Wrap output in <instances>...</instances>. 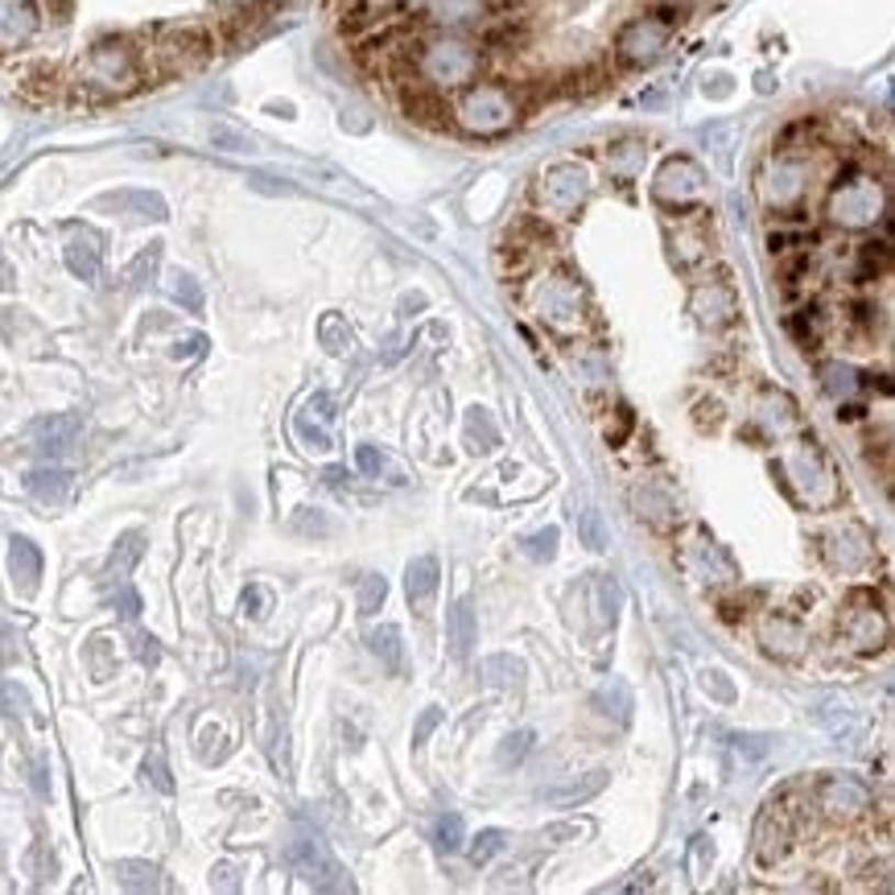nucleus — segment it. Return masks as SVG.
<instances>
[{"mask_svg": "<svg viewBox=\"0 0 895 895\" xmlns=\"http://www.w3.org/2000/svg\"><path fill=\"white\" fill-rule=\"evenodd\" d=\"M145 87H153L149 42L128 34H108L100 42H91L79 58V70L70 79V100L108 103L124 100L133 91H145Z\"/></svg>", "mask_w": 895, "mask_h": 895, "instance_id": "1", "label": "nucleus"}, {"mask_svg": "<svg viewBox=\"0 0 895 895\" xmlns=\"http://www.w3.org/2000/svg\"><path fill=\"white\" fill-rule=\"evenodd\" d=\"M776 479L784 483V491L793 495L796 504L805 507H829L838 504V474L834 462L826 458V450L817 446V438L788 441L776 455Z\"/></svg>", "mask_w": 895, "mask_h": 895, "instance_id": "2", "label": "nucleus"}, {"mask_svg": "<svg viewBox=\"0 0 895 895\" xmlns=\"http://www.w3.org/2000/svg\"><path fill=\"white\" fill-rule=\"evenodd\" d=\"M409 75L422 79L434 91H458L479 75V46L462 34H438V37H413L409 54Z\"/></svg>", "mask_w": 895, "mask_h": 895, "instance_id": "3", "label": "nucleus"}, {"mask_svg": "<svg viewBox=\"0 0 895 895\" xmlns=\"http://www.w3.org/2000/svg\"><path fill=\"white\" fill-rule=\"evenodd\" d=\"M149 42V67H153V83L161 79H178V75H190V70H203L215 51H220V34L211 25H199V21H187V25H161L153 30Z\"/></svg>", "mask_w": 895, "mask_h": 895, "instance_id": "4", "label": "nucleus"}, {"mask_svg": "<svg viewBox=\"0 0 895 895\" xmlns=\"http://www.w3.org/2000/svg\"><path fill=\"white\" fill-rule=\"evenodd\" d=\"M450 120H455L467 136H483V141H491V136H504L516 128L521 103H516V96H512V87L474 83L471 79L467 87H458L455 103H450Z\"/></svg>", "mask_w": 895, "mask_h": 895, "instance_id": "5", "label": "nucleus"}, {"mask_svg": "<svg viewBox=\"0 0 895 895\" xmlns=\"http://www.w3.org/2000/svg\"><path fill=\"white\" fill-rule=\"evenodd\" d=\"M813 187V161L805 149L796 145H780L768 161H763L760 178H756V190H760V203L776 215H793L801 211V203L809 199Z\"/></svg>", "mask_w": 895, "mask_h": 895, "instance_id": "6", "label": "nucleus"}, {"mask_svg": "<svg viewBox=\"0 0 895 895\" xmlns=\"http://www.w3.org/2000/svg\"><path fill=\"white\" fill-rule=\"evenodd\" d=\"M829 223H838L842 232H871L883 215H887V187L875 174H859L850 169L846 178L834 182L826 199Z\"/></svg>", "mask_w": 895, "mask_h": 895, "instance_id": "7", "label": "nucleus"}, {"mask_svg": "<svg viewBox=\"0 0 895 895\" xmlns=\"http://www.w3.org/2000/svg\"><path fill=\"white\" fill-rule=\"evenodd\" d=\"M524 305L558 335H574L586 326V298L570 272H541L524 289Z\"/></svg>", "mask_w": 895, "mask_h": 895, "instance_id": "8", "label": "nucleus"}, {"mask_svg": "<svg viewBox=\"0 0 895 895\" xmlns=\"http://www.w3.org/2000/svg\"><path fill=\"white\" fill-rule=\"evenodd\" d=\"M681 21H685V9H673V4H657L652 13L631 18L615 34V63L619 67H648V63H657L660 54L669 51V37H673Z\"/></svg>", "mask_w": 895, "mask_h": 895, "instance_id": "9", "label": "nucleus"}, {"mask_svg": "<svg viewBox=\"0 0 895 895\" xmlns=\"http://www.w3.org/2000/svg\"><path fill=\"white\" fill-rule=\"evenodd\" d=\"M801 813L805 809H793L788 796L768 801L760 826H756V862H760L763 871L780 866L796 850V842H801Z\"/></svg>", "mask_w": 895, "mask_h": 895, "instance_id": "10", "label": "nucleus"}, {"mask_svg": "<svg viewBox=\"0 0 895 895\" xmlns=\"http://www.w3.org/2000/svg\"><path fill=\"white\" fill-rule=\"evenodd\" d=\"M652 199L676 215H693L706 203V174L693 157H669L652 182Z\"/></svg>", "mask_w": 895, "mask_h": 895, "instance_id": "11", "label": "nucleus"}, {"mask_svg": "<svg viewBox=\"0 0 895 895\" xmlns=\"http://www.w3.org/2000/svg\"><path fill=\"white\" fill-rule=\"evenodd\" d=\"M809 805L834 826H850L871 809V788L859 776H821L809 788Z\"/></svg>", "mask_w": 895, "mask_h": 895, "instance_id": "12", "label": "nucleus"}, {"mask_svg": "<svg viewBox=\"0 0 895 895\" xmlns=\"http://www.w3.org/2000/svg\"><path fill=\"white\" fill-rule=\"evenodd\" d=\"M838 636L846 640V648L854 652H875L887 640V624H883V611L879 598L871 591H854L846 598L842 615H838Z\"/></svg>", "mask_w": 895, "mask_h": 895, "instance_id": "13", "label": "nucleus"}, {"mask_svg": "<svg viewBox=\"0 0 895 895\" xmlns=\"http://www.w3.org/2000/svg\"><path fill=\"white\" fill-rule=\"evenodd\" d=\"M821 553H826L829 570H842V574H859L875 561V537L871 528L859 521H842L821 533Z\"/></svg>", "mask_w": 895, "mask_h": 895, "instance_id": "14", "label": "nucleus"}, {"mask_svg": "<svg viewBox=\"0 0 895 895\" xmlns=\"http://www.w3.org/2000/svg\"><path fill=\"white\" fill-rule=\"evenodd\" d=\"M586 194H591V169L582 166V161H558V166L545 169L541 182H537V199L553 215L578 211V206L586 203Z\"/></svg>", "mask_w": 895, "mask_h": 895, "instance_id": "15", "label": "nucleus"}, {"mask_svg": "<svg viewBox=\"0 0 895 895\" xmlns=\"http://www.w3.org/2000/svg\"><path fill=\"white\" fill-rule=\"evenodd\" d=\"M690 310L706 331H727L730 322L739 318V293L730 281H702L693 289Z\"/></svg>", "mask_w": 895, "mask_h": 895, "instance_id": "16", "label": "nucleus"}, {"mask_svg": "<svg viewBox=\"0 0 895 895\" xmlns=\"http://www.w3.org/2000/svg\"><path fill=\"white\" fill-rule=\"evenodd\" d=\"M760 644L780 660H796L805 652V627L788 611H772L760 619Z\"/></svg>", "mask_w": 895, "mask_h": 895, "instance_id": "17", "label": "nucleus"}, {"mask_svg": "<svg viewBox=\"0 0 895 895\" xmlns=\"http://www.w3.org/2000/svg\"><path fill=\"white\" fill-rule=\"evenodd\" d=\"M669 244H673V260L681 269H697V265H706L709 256H714L709 227L702 220H690V215L669 232Z\"/></svg>", "mask_w": 895, "mask_h": 895, "instance_id": "18", "label": "nucleus"}, {"mask_svg": "<svg viewBox=\"0 0 895 895\" xmlns=\"http://www.w3.org/2000/svg\"><path fill=\"white\" fill-rule=\"evenodd\" d=\"M37 21H42V13H37L34 0H4L0 4V54L25 46L37 34Z\"/></svg>", "mask_w": 895, "mask_h": 895, "instance_id": "19", "label": "nucleus"}, {"mask_svg": "<svg viewBox=\"0 0 895 895\" xmlns=\"http://www.w3.org/2000/svg\"><path fill=\"white\" fill-rule=\"evenodd\" d=\"M13 91H18L25 103H34V108H46V103H54L63 96V75H58L54 63H30V67L18 70Z\"/></svg>", "mask_w": 895, "mask_h": 895, "instance_id": "20", "label": "nucleus"}, {"mask_svg": "<svg viewBox=\"0 0 895 895\" xmlns=\"http://www.w3.org/2000/svg\"><path fill=\"white\" fill-rule=\"evenodd\" d=\"M289 862H293L314 887H335L326 875H338V866L331 862V854H326V846H322L318 838H298V842L289 846Z\"/></svg>", "mask_w": 895, "mask_h": 895, "instance_id": "21", "label": "nucleus"}, {"mask_svg": "<svg viewBox=\"0 0 895 895\" xmlns=\"http://www.w3.org/2000/svg\"><path fill=\"white\" fill-rule=\"evenodd\" d=\"M422 9L441 34H458L483 18V0H425Z\"/></svg>", "mask_w": 895, "mask_h": 895, "instance_id": "22", "label": "nucleus"}, {"mask_svg": "<svg viewBox=\"0 0 895 895\" xmlns=\"http://www.w3.org/2000/svg\"><path fill=\"white\" fill-rule=\"evenodd\" d=\"M9 578L18 594H34L37 591V578H42V553L30 537H13L9 541Z\"/></svg>", "mask_w": 895, "mask_h": 895, "instance_id": "23", "label": "nucleus"}, {"mask_svg": "<svg viewBox=\"0 0 895 895\" xmlns=\"http://www.w3.org/2000/svg\"><path fill=\"white\" fill-rule=\"evenodd\" d=\"M446 640H450L455 660H471L474 644H479V619H474V607L467 603V598L455 603L450 615H446Z\"/></svg>", "mask_w": 895, "mask_h": 895, "instance_id": "24", "label": "nucleus"}, {"mask_svg": "<svg viewBox=\"0 0 895 895\" xmlns=\"http://www.w3.org/2000/svg\"><path fill=\"white\" fill-rule=\"evenodd\" d=\"M594 709H598L603 718H611L615 727H627V723H631L636 702H631V690H627L624 676H607V681L594 690Z\"/></svg>", "mask_w": 895, "mask_h": 895, "instance_id": "25", "label": "nucleus"}, {"mask_svg": "<svg viewBox=\"0 0 895 895\" xmlns=\"http://www.w3.org/2000/svg\"><path fill=\"white\" fill-rule=\"evenodd\" d=\"M103 211H128L136 220H166V203L153 190H120V194H103Z\"/></svg>", "mask_w": 895, "mask_h": 895, "instance_id": "26", "label": "nucleus"}, {"mask_svg": "<svg viewBox=\"0 0 895 895\" xmlns=\"http://www.w3.org/2000/svg\"><path fill=\"white\" fill-rule=\"evenodd\" d=\"M405 591H409V603H413L417 611L429 607V598H434V591H438V561H434V558L409 561Z\"/></svg>", "mask_w": 895, "mask_h": 895, "instance_id": "27", "label": "nucleus"}, {"mask_svg": "<svg viewBox=\"0 0 895 895\" xmlns=\"http://www.w3.org/2000/svg\"><path fill=\"white\" fill-rule=\"evenodd\" d=\"M603 788H607V772H586V780H570V784H561V788H549L545 801L558 805V809H570V805H582V801L598 796Z\"/></svg>", "mask_w": 895, "mask_h": 895, "instance_id": "28", "label": "nucleus"}, {"mask_svg": "<svg viewBox=\"0 0 895 895\" xmlns=\"http://www.w3.org/2000/svg\"><path fill=\"white\" fill-rule=\"evenodd\" d=\"M25 488H30V495H37L42 504H63V500L70 495V488H75V479H70V471L42 467V471H34L30 479H25Z\"/></svg>", "mask_w": 895, "mask_h": 895, "instance_id": "29", "label": "nucleus"}, {"mask_svg": "<svg viewBox=\"0 0 895 895\" xmlns=\"http://www.w3.org/2000/svg\"><path fill=\"white\" fill-rule=\"evenodd\" d=\"M644 157H648V145L636 141V136H624L607 149V169L615 178H636L644 169Z\"/></svg>", "mask_w": 895, "mask_h": 895, "instance_id": "30", "label": "nucleus"}, {"mask_svg": "<svg viewBox=\"0 0 895 895\" xmlns=\"http://www.w3.org/2000/svg\"><path fill=\"white\" fill-rule=\"evenodd\" d=\"M34 434H37V450L63 455V450H70L75 434H79V422H75V417H46V422L34 425Z\"/></svg>", "mask_w": 895, "mask_h": 895, "instance_id": "31", "label": "nucleus"}, {"mask_svg": "<svg viewBox=\"0 0 895 895\" xmlns=\"http://www.w3.org/2000/svg\"><path fill=\"white\" fill-rule=\"evenodd\" d=\"M631 500H636V507H640V521H648L652 528H669V524L676 521V504L660 488H644V491H636Z\"/></svg>", "mask_w": 895, "mask_h": 895, "instance_id": "32", "label": "nucleus"}, {"mask_svg": "<svg viewBox=\"0 0 895 895\" xmlns=\"http://www.w3.org/2000/svg\"><path fill=\"white\" fill-rule=\"evenodd\" d=\"M67 269L79 277V281H96L100 277V248L91 239H75L67 244Z\"/></svg>", "mask_w": 895, "mask_h": 895, "instance_id": "33", "label": "nucleus"}, {"mask_svg": "<svg viewBox=\"0 0 895 895\" xmlns=\"http://www.w3.org/2000/svg\"><path fill=\"white\" fill-rule=\"evenodd\" d=\"M141 549H145V537L141 533H124L116 545V553H112V561H108V578H116V582H124V574L136 566V558H141Z\"/></svg>", "mask_w": 895, "mask_h": 895, "instance_id": "34", "label": "nucleus"}, {"mask_svg": "<svg viewBox=\"0 0 895 895\" xmlns=\"http://www.w3.org/2000/svg\"><path fill=\"white\" fill-rule=\"evenodd\" d=\"M578 537H582V545H586V549L603 553V549L611 545V533H607V521H603V512H594V507L578 512Z\"/></svg>", "mask_w": 895, "mask_h": 895, "instance_id": "35", "label": "nucleus"}, {"mask_svg": "<svg viewBox=\"0 0 895 895\" xmlns=\"http://www.w3.org/2000/svg\"><path fill=\"white\" fill-rule=\"evenodd\" d=\"M112 871H116L120 883L133 887V892H153V887H157V866H149V862H116Z\"/></svg>", "mask_w": 895, "mask_h": 895, "instance_id": "36", "label": "nucleus"}, {"mask_svg": "<svg viewBox=\"0 0 895 895\" xmlns=\"http://www.w3.org/2000/svg\"><path fill=\"white\" fill-rule=\"evenodd\" d=\"M821 380H826L829 396H838V401L859 392V372H854V368H846V363H826V368H821Z\"/></svg>", "mask_w": 895, "mask_h": 895, "instance_id": "37", "label": "nucleus"}, {"mask_svg": "<svg viewBox=\"0 0 895 895\" xmlns=\"http://www.w3.org/2000/svg\"><path fill=\"white\" fill-rule=\"evenodd\" d=\"M368 644H372V652L384 660L389 669H396V664H401V631H396V627L384 624L380 631H372V636H368Z\"/></svg>", "mask_w": 895, "mask_h": 895, "instance_id": "38", "label": "nucleus"}, {"mask_svg": "<svg viewBox=\"0 0 895 895\" xmlns=\"http://www.w3.org/2000/svg\"><path fill=\"white\" fill-rule=\"evenodd\" d=\"M467 434H471L474 450H483V455L500 446V434H495V425H491V417L483 413V409H474L471 417H467Z\"/></svg>", "mask_w": 895, "mask_h": 895, "instance_id": "39", "label": "nucleus"}, {"mask_svg": "<svg viewBox=\"0 0 895 895\" xmlns=\"http://www.w3.org/2000/svg\"><path fill=\"white\" fill-rule=\"evenodd\" d=\"M521 664L512 657H488L483 660V676H488L491 685H521Z\"/></svg>", "mask_w": 895, "mask_h": 895, "instance_id": "40", "label": "nucleus"}, {"mask_svg": "<svg viewBox=\"0 0 895 895\" xmlns=\"http://www.w3.org/2000/svg\"><path fill=\"white\" fill-rule=\"evenodd\" d=\"M462 842H467L462 817H458V813H446V817L438 821V846L446 850V854H455V850H462Z\"/></svg>", "mask_w": 895, "mask_h": 895, "instance_id": "41", "label": "nucleus"}, {"mask_svg": "<svg viewBox=\"0 0 895 895\" xmlns=\"http://www.w3.org/2000/svg\"><path fill=\"white\" fill-rule=\"evenodd\" d=\"M174 298L187 305L190 314H203V289L190 272H174Z\"/></svg>", "mask_w": 895, "mask_h": 895, "instance_id": "42", "label": "nucleus"}, {"mask_svg": "<svg viewBox=\"0 0 895 895\" xmlns=\"http://www.w3.org/2000/svg\"><path fill=\"white\" fill-rule=\"evenodd\" d=\"M788 331L796 335V343H817V335H821V314L817 310H801V314H793L788 318Z\"/></svg>", "mask_w": 895, "mask_h": 895, "instance_id": "43", "label": "nucleus"}, {"mask_svg": "<svg viewBox=\"0 0 895 895\" xmlns=\"http://www.w3.org/2000/svg\"><path fill=\"white\" fill-rule=\"evenodd\" d=\"M384 594H389V582L384 578L368 574L363 578V586H359V611L363 615H376L380 611V603H384Z\"/></svg>", "mask_w": 895, "mask_h": 895, "instance_id": "44", "label": "nucleus"}, {"mask_svg": "<svg viewBox=\"0 0 895 895\" xmlns=\"http://www.w3.org/2000/svg\"><path fill=\"white\" fill-rule=\"evenodd\" d=\"M322 343H326V351H347L351 347V331L343 326V318H335V314H326L322 318Z\"/></svg>", "mask_w": 895, "mask_h": 895, "instance_id": "45", "label": "nucleus"}, {"mask_svg": "<svg viewBox=\"0 0 895 895\" xmlns=\"http://www.w3.org/2000/svg\"><path fill=\"white\" fill-rule=\"evenodd\" d=\"M558 528H545V533H533L528 541H524V553L528 558H537V561H549L553 553H558Z\"/></svg>", "mask_w": 895, "mask_h": 895, "instance_id": "46", "label": "nucleus"}, {"mask_svg": "<svg viewBox=\"0 0 895 895\" xmlns=\"http://www.w3.org/2000/svg\"><path fill=\"white\" fill-rule=\"evenodd\" d=\"M533 751V730H516L500 743V763H521Z\"/></svg>", "mask_w": 895, "mask_h": 895, "instance_id": "47", "label": "nucleus"}, {"mask_svg": "<svg viewBox=\"0 0 895 895\" xmlns=\"http://www.w3.org/2000/svg\"><path fill=\"white\" fill-rule=\"evenodd\" d=\"M211 141H215L220 149H232V153L253 149V141H248L244 133H236V128H227V124H215V128H211Z\"/></svg>", "mask_w": 895, "mask_h": 895, "instance_id": "48", "label": "nucleus"}, {"mask_svg": "<svg viewBox=\"0 0 895 895\" xmlns=\"http://www.w3.org/2000/svg\"><path fill=\"white\" fill-rule=\"evenodd\" d=\"M702 690L714 693L718 702H735V685L727 681V673H723V669H706V676H702Z\"/></svg>", "mask_w": 895, "mask_h": 895, "instance_id": "49", "label": "nucleus"}, {"mask_svg": "<svg viewBox=\"0 0 895 895\" xmlns=\"http://www.w3.org/2000/svg\"><path fill=\"white\" fill-rule=\"evenodd\" d=\"M500 846H504V834L500 829H483L479 838H474V862H488L491 854H500Z\"/></svg>", "mask_w": 895, "mask_h": 895, "instance_id": "50", "label": "nucleus"}, {"mask_svg": "<svg viewBox=\"0 0 895 895\" xmlns=\"http://www.w3.org/2000/svg\"><path fill=\"white\" fill-rule=\"evenodd\" d=\"M157 256H161V248L153 244L149 253H141V260H133V269H128V281H133V286H149V277H153V265H157Z\"/></svg>", "mask_w": 895, "mask_h": 895, "instance_id": "51", "label": "nucleus"}, {"mask_svg": "<svg viewBox=\"0 0 895 895\" xmlns=\"http://www.w3.org/2000/svg\"><path fill=\"white\" fill-rule=\"evenodd\" d=\"M298 438H302L310 450H331V434L318 429V425H310V417H298Z\"/></svg>", "mask_w": 895, "mask_h": 895, "instance_id": "52", "label": "nucleus"}, {"mask_svg": "<svg viewBox=\"0 0 895 895\" xmlns=\"http://www.w3.org/2000/svg\"><path fill=\"white\" fill-rule=\"evenodd\" d=\"M735 747H739V756H747V760H763V756H768V739H763V735H735Z\"/></svg>", "mask_w": 895, "mask_h": 895, "instance_id": "53", "label": "nucleus"}, {"mask_svg": "<svg viewBox=\"0 0 895 895\" xmlns=\"http://www.w3.org/2000/svg\"><path fill=\"white\" fill-rule=\"evenodd\" d=\"M438 723H441V709H438V706H429V709L422 714V718H417V727H413V747H422L425 739H429V730L438 727Z\"/></svg>", "mask_w": 895, "mask_h": 895, "instance_id": "54", "label": "nucleus"}, {"mask_svg": "<svg viewBox=\"0 0 895 895\" xmlns=\"http://www.w3.org/2000/svg\"><path fill=\"white\" fill-rule=\"evenodd\" d=\"M145 776L153 780V788H161V793H174V780H169L166 763L157 760V756H153V760H145Z\"/></svg>", "mask_w": 895, "mask_h": 895, "instance_id": "55", "label": "nucleus"}, {"mask_svg": "<svg viewBox=\"0 0 895 895\" xmlns=\"http://www.w3.org/2000/svg\"><path fill=\"white\" fill-rule=\"evenodd\" d=\"M0 697H4V706H9V714H13V718H25V714H30V697H25L18 685H4V693H0Z\"/></svg>", "mask_w": 895, "mask_h": 895, "instance_id": "56", "label": "nucleus"}, {"mask_svg": "<svg viewBox=\"0 0 895 895\" xmlns=\"http://www.w3.org/2000/svg\"><path fill=\"white\" fill-rule=\"evenodd\" d=\"M116 607H120V615H124V619H136V615H141V598H136L128 586H120V591H116Z\"/></svg>", "mask_w": 895, "mask_h": 895, "instance_id": "57", "label": "nucleus"}, {"mask_svg": "<svg viewBox=\"0 0 895 895\" xmlns=\"http://www.w3.org/2000/svg\"><path fill=\"white\" fill-rule=\"evenodd\" d=\"M355 462H359V471L363 474H380V455H376V446H359V450H355Z\"/></svg>", "mask_w": 895, "mask_h": 895, "instance_id": "58", "label": "nucleus"}, {"mask_svg": "<svg viewBox=\"0 0 895 895\" xmlns=\"http://www.w3.org/2000/svg\"><path fill=\"white\" fill-rule=\"evenodd\" d=\"M70 13H75V4H70V0H46V18L67 21Z\"/></svg>", "mask_w": 895, "mask_h": 895, "instance_id": "59", "label": "nucleus"}, {"mask_svg": "<svg viewBox=\"0 0 895 895\" xmlns=\"http://www.w3.org/2000/svg\"><path fill=\"white\" fill-rule=\"evenodd\" d=\"M211 883H215V887H236L239 879H236V871H232L227 862H220V866H215V875H211Z\"/></svg>", "mask_w": 895, "mask_h": 895, "instance_id": "60", "label": "nucleus"}, {"mask_svg": "<svg viewBox=\"0 0 895 895\" xmlns=\"http://www.w3.org/2000/svg\"><path fill=\"white\" fill-rule=\"evenodd\" d=\"M13 286H18V277H13V265H9L4 256H0V293H4V289H13Z\"/></svg>", "mask_w": 895, "mask_h": 895, "instance_id": "61", "label": "nucleus"}, {"mask_svg": "<svg viewBox=\"0 0 895 895\" xmlns=\"http://www.w3.org/2000/svg\"><path fill=\"white\" fill-rule=\"evenodd\" d=\"M206 347V338H190V343H178V351H174V359H182V355H199Z\"/></svg>", "mask_w": 895, "mask_h": 895, "instance_id": "62", "label": "nucleus"}, {"mask_svg": "<svg viewBox=\"0 0 895 895\" xmlns=\"http://www.w3.org/2000/svg\"><path fill=\"white\" fill-rule=\"evenodd\" d=\"M392 4H401V9H422L425 0H392Z\"/></svg>", "mask_w": 895, "mask_h": 895, "instance_id": "63", "label": "nucleus"}]
</instances>
